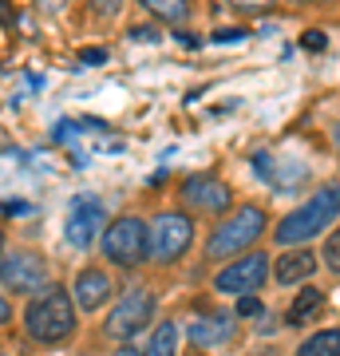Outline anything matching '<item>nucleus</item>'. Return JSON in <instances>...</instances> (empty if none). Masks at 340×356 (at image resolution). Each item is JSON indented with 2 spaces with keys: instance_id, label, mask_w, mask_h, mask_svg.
Returning a JSON list of instances; mask_svg holds the SVG:
<instances>
[{
  "instance_id": "nucleus-26",
  "label": "nucleus",
  "mask_w": 340,
  "mask_h": 356,
  "mask_svg": "<svg viewBox=\"0 0 340 356\" xmlns=\"http://www.w3.org/2000/svg\"><path fill=\"white\" fill-rule=\"evenodd\" d=\"M0 321H8V301L0 297Z\"/></svg>"
},
{
  "instance_id": "nucleus-20",
  "label": "nucleus",
  "mask_w": 340,
  "mask_h": 356,
  "mask_svg": "<svg viewBox=\"0 0 340 356\" xmlns=\"http://www.w3.org/2000/svg\"><path fill=\"white\" fill-rule=\"evenodd\" d=\"M91 8H95V13H103V16H115L119 8H123V0H91Z\"/></svg>"
},
{
  "instance_id": "nucleus-21",
  "label": "nucleus",
  "mask_w": 340,
  "mask_h": 356,
  "mask_svg": "<svg viewBox=\"0 0 340 356\" xmlns=\"http://www.w3.org/2000/svg\"><path fill=\"white\" fill-rule=\"evenodd\" d=\"M301 44H305L309 51H321V48L328 44V40H325V32H305V36H301Z\"/></svg>"
},
{
  "instance_id": "nucleus-22",
  "label": "nucleus",
  "mask_w": 340,
  "mask_h": 356,
  "mask_svg": "<svg viewBox=\"0 0 340 356\" xmlns=\"http://www.w3.org/2000/svg\"><path fill=\"white\" fill-rule=\"evenodd\" d=\"M234 8H245V13H257V8H273V0H229Z\"/></svg>"
},
{
  "instance_id": "nucleus-29",
  "label": "nucleus",
  "mask_w": 340,
  "mask_h": 356,
  "mask_svg": "<svg viewBox=\"0 0 340 356\" xmlns=\"http://www.w3.org/2000/svg\"><path fill=\"white\" fill-rule=\"evenodd\" d=\"M119 356H135V353H127V348H123V353H119Z\"/></svg>"
},
{
  "instance_id": "nucleus-5",
  "label": "nucleus",
  "mask_w": 340,
  "mask_h": 356,
  "mask_svg": "<svg viewBox=\"0 0 340 356\" xmlns=\"http://www.w3.org/2000/svg\"><path fill=\"white\" fill-rule=\"evenodd\" d=\"M190 242H194V218L182 214V210H163L151 222L147 257H151L154 266H175L178 257L190 250Z\"/></svg>"
},
{
  "instance_id": "nucleus-15",
  "label": "nucleus",
  "mask_w": 340,
  "mask_h": 356,
  "mask_svg": "<svg viewBox=\"0 0 340 356\" xmlns=\"http://www.w3.org/2000/svg\"><path fill=\"white\" fill-rule=\"evenodd\" d=\"M297 356H340V329H321L297 348Z\"/></svg>"
},
{
  "instance_id": "nucleus-12",
  "label": "nucleus",
  "mask_w": 340,
  "mask_h": 356,
  "mask_svg": "<svg viewBox=\"0 0 340 356\" xmlns=\"http://www.w3.org/2000/svg\"><path fill=\"white\" fill-rule=\"evenodd\" d=\"M313 273H316V254L305 250V245H285V254L273 261V277L281 285H297V281L313 277Z\"/></svg>"
},
{
  "instance_id": "nucleus-31",
  "label": "nucleus",
  "mask_w": 340,
  "mask_h": 356,
  "mask_svg": "<svg viewBox=\"0 0 340 356\" xmlns=\"http://www.w3.org/2000/svg\"><path fill=\"white\" fill-rule=\"evenodd\" d=\"M297 4H309V0H297Z\"/></svg>"
},
{
  "instance_id": "nucleus-10",
  "label": "nucleus",
  "mask_w": 340,
  "mask_h": 356,
  "mask_svg": "<svg viewBox=\"0 0 340 356\" xmlns=\"http://www.w3.org/2000/svg\"><path fill=\"white\" fill-rule=\"evenodd\" d=\"M182 202H190L202 214H226L234 202V191L218 175H194L182 182Z\"/></svg>"
},
{
  "instance_id": "nucleus-2",
  "label": "nucleus",
  "mask_w": 340,
  "mask_h": 356,
  "mask_svg": "<svg viewBox=\"0 0 340 356\" xmlns=\"http://www.w3.org/2000/svg\"><path fill=\"white\" fill-rule=\"evenodd\" d=\"M265 226H269V218H265V210L257 202L238 206V210H234V214H229L226 222L210 234V242H206V257H210V261H222V257L245 254V250L257 245V238L265 234Z\"/></svg>"
},
{
  "instance_id": "nucleus-8",
  "label": "nucleus",
  "mask_w": 340,
  "mask_h": 356,
  "mask_svg": "<svg viewBox=\"0 0 340 356\" xmlns=\"http://www.w3.org/2000/svg\"><path fill=\"white\" fill-rule=\"evenodd\" d=\"M273 261L257 250V254H241L238 261H229L222 273L214 277V289L226 293V297H245V293H257L265 285V277L273 273Z\"/></svg>"
},
{
  "instance_id": "nucleus-9",
  "label": "nucleus",
  "mask_w": 340,
  "mask_h": 356,
  "mask_svg": "<svg viewBox=\"0 0 340 356\" xmlns=\"http://www.w3.org/2000/svg\"><path fill=\"white\" fill-rule=\"evenodd\" d=\"M0 285L13 293H36L40 285H48V266L44 257L32 250H13L0 254Z\"/></svg>"
},
{
  "instance_id": "nucleus-14",
  "label": "nucleus",
  "mask_w": 340,
  "mask_h": 356,
  "mask_svg": "<svg viewBox=\"0 0 340 356\" xmlns=\"http://www.w3.org/2000/svg\"><path fill=\"white\" fill-rule=\"evenodd\" d=\"M139 4L154 16V20H163V24H170V28L190 20V0H139Z\"/></svg>"
},
{
  "instance_id": "nucleus-1",
  "label": "nucleus",
  "mask_w": 340,
  "mask_h": 356,
  "mask_svg": "<svg viewBox=\"0 0 340 356\" xmlns=\"http://www.w3.org/2000/svg\"><path fill=\"white\" fill-rule=\"evenodd\" d=\"M337 218H340V182H325L297 210H289V214L281 218L277 229H273V242L277 245H305V242H313V238H321Z\"/></svg>"
},
{
  "instance_id": "nucleus-7",
  "label": "nucleus",
  "mask_w": 340,
  "mask_h": 356,
  "mask_svg": "<svg viewBox=\"0 0 340 356\" xmlns=\"http://www.w3.org/2000/svg\"><path fill=\"white\" fill-rule=\"evenodd\" d=\"M154 317V293L151 289H131L127 297H119V305L107 313L103 332L111 341H131L139 329H147V321Z\"/></svg>"
},
{
  "instance_id": "nucleus-6",
  "label": "nucleus",
  "mask_w": 340,
  "mask_h": 356,
  "mask_svg": "<svg viewBox=\"0 0 340 356\" xmlns=\"http://www.w3.org/2000/svg\"><path fill=\"white\" fill-rule=\"evenodd\" d=\"M103 222H107V206L95 194H76L72 206H67V218H63V238H67V245H76V250H88L103 229H107Z\"/></svg>"
},
{
  "instance_id": "nucleus-16",
  "label": "nucleus",
  "mask_w": 340,
  "mask_h": 356,
  "mask_svg": "<svg viewBox=\"0 0 340 356\" xmlns=\"http://www.w3.org/2000/svg\"><path fill=\"white\" fill-rule=\"evenodd\" d=\"M175 348H178V325L175 321H163L154 329V337H151V344H147L143 356H175Z\"/></svg>"
},
{
  "instance_id": "nucleus-28",
  "label": "nucleus",
  "mask_w": 340,
  "mask_h": 356,
  "mask_svg": "<svg viewBox=\"0 0 340 356\" xmlns=\"http://www.w3.org/2000/svg\"><path fill=\"white\" fill-rule=\"evenodd\" d=\"M253 356H277V353H273V348H265V353H253Z\"/></svg>"
},
{
  "instance_id": "nucleus-3",
  "label": "nucleus",
  "mask_w": 340,
  "mask_h": 356,
  "mask_svg": "<svg viewBox=\"0 0 340 356\" xmlns=\"http://www.w3.org/2000/svg\"><path fill=\"white\" fill-rule=\"evenodd\" d=\"M24 329L28 337H36L40 344H60L76 332V305L67 289H48L24 309Z\"/></svg>"
},
{
  "instance_id": "nucleus-25",
  "label": "nucleus",
  "mask_w": 340,
  "mask_h": 356,
  "mask_svg": "<svg viewBox=\"0 0 340 356\" xmlns=\"http://www.w3.org/2000/svg\"><path fill=\"white\" fill-rule=\"evenodd\" d=\"M127 40H159V32H154V28H131Z\"/></svg>"
},
{
  "instance_id": "nucleus-11",
  "label": "nucleus",
  "mask_w": 340,
  "mask_h": 356,
  "mask_svg": "<svg viewBox=\"0 0 340 356\" xmlns=\"http://www.w3.org/2000/svg\"><path fill=\"white\" fill-rule=\"evenodd\" d=\"M72 297H76V305L83 313H95L99 305H107V297H111V277H107V269L91 266V269H79L76 285H72Z\"/></svg>"
},
{
  "instance_id": "nucleus-24",
  "label": "nucleus",
  "mask_w": 340,
  "mask_h": 356,
  "mask_svg": "<svg viewBox=\"0 0 340 356\" xmlns=\"http://www.w3.org/2000/svg\"><path fill=\"white\" fill-rule=\"evenodd\" d=\"M238 313H241V317H253V313H261V301H253V297H245V301L238 305Z\"/></svg>"
},
{
  "instance_id": "nucleus-27",
  "label": "nucleus",
  "mask_w": 340,
  "mask_h": 356,
  "mask_svg": "<svg viewBox=\"0 0 340 356\" xmlns=\"http://www.w3.org/2000/svg\"><path fill=\"white\" fill-rule=\"evenodd\" d=\"M332 143H337V151H340V123L332 127Z\"/></svg>"
},
{
  "instance_id": "nucleus-18",
  "label": "nucleus",
  "mask_w": 340,
  "mask_h": 356,
  "mask_svg": "<svg viewBox=\"0 0 340 356\" xmlns=\"http://www.w3.org/2000/svg\"><path fill=\"white\" fill-rule=\"evenodd\" d=\"M321 257H325V269H328V273H340V226L332 229V234H325Z\"/></svg>"
},
{
  "instance_id": "nucleus-23",
  "label": "nucleus",
  "mask_w": 340,
  "mask_h": 356,
  "mask_svg": "<svg viewBox=\"0 0 340 356\" xmlns=\"http://www.w3.org/2000/svg\"><path fill=\"white\" fill-rule=\"evenodd\" d=\"M83 60H88V64H107V51L103 48H83Z\"/></svg>"
},
{
  "instance_id": "nucleus-17",
  "label": "nucleus",
  "mask_w": 340,
  "mask_h": 356,
  "mask_svg": "<svg viewBox=\"0 0 340 356\" xmlns=\"http://www.w3.org/2000/svg\"><path fill=\"white\" fill-rule=\"evenodd\" d=\"M321 297H325L321 289H301V293H297V297H293V305H289V325H305V321L321 309Z\"/></svg>"
},
{
  "instance_id": "nucleus-13",
  "label": "nucleus",
  "mask_w": 340,
  "mask_h": 356,
  "mask_svg": "<svg viewBox=\"0 0 340 356\" xmlns=\"http://www.w3.org/2000/svg\"><path fill=\"white\" fill-rule=\"evenodd\" d=\"M190 341L194 344H222L229 341V317H222V313H206V317H194L190 321Z\"/></svg>"
},
{
  "instance_id": "nucleus-19",
  "label": "nucleus",
  "mask_w": 340,
  "mask_h": 356,
  "mask_svg": "<svg viewBox=\"0 0 340 356\" xmlns=\"http://www.w3.org/2000/svg\"><path fill=\"white\" fill-rule=\"evenodd\" d=\"M250 36V28H222V32H214V44H226V40H245Z\"/></svg>"
},
{
  "instance_id": "nucleus-30",
  "label": "nucleus",
  "mask_w": 340,
  "mask_h": 356,
  "mask_svg": "<svg viewBox=\"0 0 340 356\" xmlns=\"http://www.w3.org/2000/svg\"><path fill=\"white\" fill-rule=\"evenodd\" d=\"M0 245H4V234H0Z\"/></svg>"
},
{
  "instance_id": "nucleus-4",
  "label": "nucleus",
  "mask_w": 340,
  "mask_h": 356,
  "mask_svg": "<svg viewBox=\"0 0 340 356\" xmlns=\"http://www.w3.org/2000/svg\"><path fill=\"white\" fill-rule=\"evenodd\" d=\"M147 245H151V226L143 222V218L135 214H123L115 218L111 226L99 234V250L107 261H115V266H143L147 261Z\"/></svg>"
}]
</instances>
